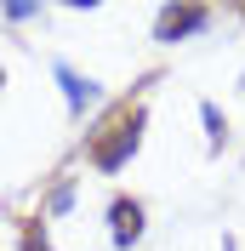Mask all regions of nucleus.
<instances>
[{
  "label": "nucleus",
  "instance_id": "obj_3",
  "mask_svg": "<svg viewBox=\"0 0 245 251\" xmlns=\"http://www.w3.org/2000/svg\"><path fill=\"white\" fill-rule=\"evenodd\" d=\"M108 240L120 251H131L143 240V200H131V194H114L108 200Z\"/></svg>",
  "mask_w": 245,
  "mask_h": 251
},
{
  "label": "nucleus",
  "instance_id": "obj_5",
  "mask_svg": "<svg viewBox=\"0 0 245 251\" xmlns=\"http://www.w3.org/2000/svg\"><path fill=\"white\" fill-rule=\"evenodd\" d=\"M199 120H205V137H211V149H222V143H228V120L217 114V103H199Z\"/></svg>",
  "mask_w": 245,
  "mask_h": 251
},
{
  "label": "nucleus",
  "instance_id": "obj_6",
  "mask_svg": "<svg viewBox=\"0 0 245 251\" xmlns=\"http://www.w3.org/2000/svg\"><path fill=\"white\" fill-rule=\"evenodd\" d=\"M23 251H51V240H46V223H23Z\"/></svg>",
  "mask_w": 245,
  "mask_h": 251
},
{
  "label": "nucleus",
  "instance_id": "obj_4",
  "mask_svg": "<svg viewBox=\"0 0 245 251\" xmlns=\"http://www.w3.org/2000/svg\"><path fill=\"white\" fill-rule=\"evenodd\" d=\"M51 75H57V86H63V103H69V120H80V114H86V109L97 103V97H103V92H97V80H86L80 69H69V63H57Z\"/></svg>",
  "mask_w": 245,
  "mask_h": 251
},
{
  "label": "nucleus",
  "instance_id": "obj_2",
  "mask_svg": "<svg viewBox=\"0 0 245 251\" xmlns=\"http://www.w3.org/2000/svg\"><path fill=\"white\" fill-rule=\"evenodd\" d=\"M205 23H211L205 6H166V12L154 17V40H160V46H177L183 34H199Z\"/></svg>",
  "mask_w": 245,
  "mask_h": 251
},
{
  "label": "nucleus",
  "instance_id": "obj_8",
  "mask_svg": "<svg viewBox=\"0 0 245 251\" xmlns=\"http://www.w3.org/2000/svg\"><path fill=\"white\" fill-rule=\"evenodd\" d=\"M0 86H6V75H0Z\"/></svg>",
  "mask_w": 245,
  "mask_h": 251
},
{
  "label": "nucleus",
  "instance_id": "obj_1",
  "mask_svg": "<svg viewBox=\"0 0 245 251\" xmlns=\"http://www.w3.org/2000/svg\"><path fill=\"white\" fill-rule=\"evenodd\" d=\"M143 103H131V109H120V114H108V126L103 131H92V143H86V154H92V166L97 172H120L125 160L143 149Z\"/></svg>",
  "mask_w": 245,
  "mask_h": 251
},
{
  "label": "nucleus",
  "instance_id": "obj_7",
  "mask_svg": "<svg viewBox=\"0 0 245 251\" xmlns=\"http://www.w3.org/2000/svg\"><path fill=\"white\" fill-rule=\"evenodd\" d=\"M34 12H40V6H6V23H29Z\"/></svg>",
  "mask_w": 245,
  "mask_h": 251
}]
</instances>
